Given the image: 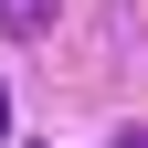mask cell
Wrapping results in <instances>:
<instances>
[{
	"mask_svg": "<svg viewBox=\"0 0 148 148\" xmlns=\"http://www.w3.org/2000/svg\"><path fill=\"white\" fill-rule=\"evenodd\" d=\"M0 138H11V95H0Z\"/></svg>",
	"mask_w": 148,
	"mask_h": 148,
	"instance_id": "cell-2",
	"label": "cell"
},
{
	"mask_svg": "<svg viewBox=\"0 0 148 148\" xmlns=\"http://www.w3.org/2000/svg\"><path fill=\"white\" fill-rule=\"evenodd\" d=\"M0 21H11V32H42V21H53V0H0Z\"/></svg>",
	"mask_w": 148,
	"mask_h": 148,
	"instance_id": "cell-1",
	"label": "cell"
}]
</instances>
